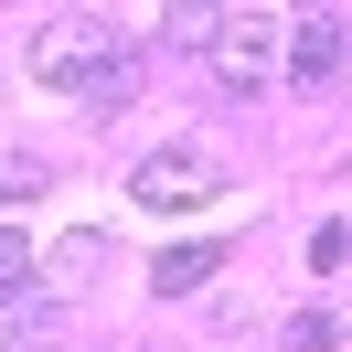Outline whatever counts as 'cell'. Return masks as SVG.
<instances>
[{
  "label": "cell",
  "mask_w": 352,
  "mask_h": 352,
  "mask_svg": "<svg viewBox=\"0 0 352 352\" xmlns=\"http://www.w3.org/2000/svg\"><path fill=\"white\" fill-rule=\"evenodd\" d=\"M107 65H118V32L96 22V11H65V22L32 32V75H43V86H65V96H86Z\"/></svg>",
  "instance_id": "cell-1"
},
{
  "label": "cell",
  "mask_w": 352,
  "mask_h": 352,
  "mask_svg": "<svg viewBox=\"0 0 352 352\" xmlns=\"http://www.w3.org/2000/svg\"><path fill=\"white\" fill-rule=\"evenodd\" d=\"M214 192H224V160L192 150V139H182V150H150L129 171V203H150V214H203Z\"/></svg>",
  "instance_id": "cell-2"
},
{
  "label": "cell",
  "mask_w": 352,
  "mask_h": 352,
  "mask_svg": "<svg viewBox=\"0 0 352 352\" xmlns=\"http://www.w3.org/2000/svg\"><path fill=\"white\" fill-rule=\"evenodd\" d=\"M214 75H224V96H267V75H278V22H267V11H224Z\"/></svg>",
  "instance_id": "cell-3"
},
{
  "label": "cell",
  "mask_w": 352,
  "mask_h": 352,
  "mask_svg": "<svg viewBox=\"0 0 352 352\" xmlns=\"http://www.w3.org/2000/svg\"><path fill=\"white\" fill-rule=\"evenodd\" d=\"M342 43H352L342 11H299V32H288V86H331V75H342Z\"/></svg>",
  "instance_id": "cell-4"
},
{
  "label": "cell",
  "mask_w": 352,
  "mask_h": 352,
  "mask_svg": "<svg viewBox=\"0 0 352 352\" xmlns=\"http://www.w3.org/2000/svg\"><path fill=\"white\" fill-rule=\"evenodd\" d=\"M214 267H224V245H214V235H192V245H160V256H150V288H160V299H192Z\"/></svg>",
  "instance_id": "cell-5"
},
{
  "label": "cell",
  "mask_w": 352,
  "mask_h": 352,
  "mask_svg": "<svg viewBox=\"0 0 352 352\" xmlns=\"http://www.w3.org/2000/svg\"><path fill=\"white\" fill-rule=\"evenodd\" d=\"M129 96H139V54H118V65L96 75L86 96H75V107H86V118H118V107H129Z\"/></svg>",
  "instance_id": "cell-6"
},
{
  "label": "cell",
  "mask_w": 352,
  "mask_h": 352,
  "mask_svg": "<svg viewBox=\"0 0 352 352\" xmlns=\"http://www.w3.org/2000/svg\"><path fill=\"white\" fill-rule=\"evenodd\" d=\"M160 32H171L182 54H214V32H224V11H203V0H182V11H160Z\"/></svg>",
  "instance_id": "cell-7"
},
{
  "label": "cell",
  "mask_w": 352,
  "mask_h": 352,
  "mask_svg": "<svg viewBox=\"0 0 352 352\" xmlns=\"http://www.w3.org/2000/svg\"><path fill=\"white\" fill-rule=\"evenodd\" d=\"M43 182H54V171H43V160H32V150H11V160H0V203H32V192H43Z\"/></svg>",
  "instance_id": "cell-8"
},
{
  "label": "cell",
  "mask_w": 352,
  "mask_h": 352,
  "mask_svg": "<svg viewBox=\"0 0 352 352\" xmlns=\"http://www.w3.org/2000/svg\"><path fill=\"white\" fill-rule=\"evenodd\" d=\"M0 288H11V299H22V288H32V245L11 235V224H0Z\"/></svg>",
  "instance_id": "cell-9"
},
{
  "label": "cell",
  "mask_w": 352,
  "mask_h": 352,
  "mask_svg": "<svg viewBox=\"0 0 352 352\" xmlns=\"http://www.w3.org/2000/svg\"><path fill=\"white\" fill-rule=\"evenodd\" d=\"M288 352H331V320H320V309H299V320H288Z\"/></svg>",
  "instance_id": "cell-10"
}]
</instances>
